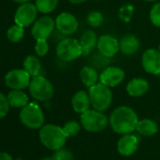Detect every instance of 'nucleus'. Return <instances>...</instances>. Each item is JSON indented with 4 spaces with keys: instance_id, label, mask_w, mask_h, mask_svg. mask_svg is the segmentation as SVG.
<instances>
[{
    "instance_id": "nucleus-1",
    "label": "nucleus",
    "mask_w": 160,
    "mask_h": 160,
    "mask_svg": "<svg viewBox=\"0 0 160 160\" xmlns=\"http://www.w3.org/2000/svg\"><path fill=\"white\" fill-rule=\"evenodd\" d=\"M138 118L135 110L126 106L116 108L110 117L109 123L112 130L118 134H130L136 130Z\"/></svg>"
},
{
    "instance_id": "nucleus-2",
    "label": "nucleus",
    "mask_w": 160,
    "mask_h": 160,
    "mask_svg": "<svg viewBox=\"0 0 160 160\" xmlns=\"http://www.w3.org/2000/svg\"><path fill=\"white\" fill-rule=\"evenodd\" d=\"M39 137L41 142L52 151H57L63 148L67 138L62 127L51 123L41 127Z\"/></svg>"
},
{
    "instance_id": "nucleus-3",
    "label": "nucleus",
    "mask_w": 160,
    "mask_h": 160,
    "mask_svg": "<svg viewBox=\"0 0 160 160\" xmlns=\"http://www.w3.org/2000/svg\"><path fill=\"white\" fill-rule=\"evenodd\" d=\"M88 92L92 108L104 112L110 107L113 93L109 87L98 82L97 84L89 88Z\"/></svg>"
},
{
    "instance_id": "nucleus-4",
    "label": "nucleus",
    "mask_w": 160,
    "mask_h": 160,
    "mask_svg": "<svg viewBox=\"0 0 160 160\" xmlns=\"http://www.w3.org/2000/svg\"><path fill=\"white\" fill-rule=\"evenodd\" d=\"M28 90L31 96L37 101H48L54 96V87L52 83L42 74L31 78Z\"/></svg>"
},
{
    "instance_id": "nucleus-5",
    "label": "nucleus",
    "mask_w": 160,
    "mask_h": 160,
    "mask_svg": "<svg viewBox=\"0 0 160 160\" xmlns=\"http://www.w3.org/2000/svg\"><path fill=\"white\" fill-rule=\"evenodd\" d=\"M80 123L85 130L96 133L103 131L107 127L108 123V119L103 111H99L93 108L88 109L81 114Z\"/></svg>"
},
{
    "instance_id": "nucleus-6",
    "label": "nucleus",
    "mask_w": 160,
    "mask_h": 160,
    "mask_svg": "<svg viewBox=\"0 0 160 160\" xmlns=\"http://www.w3.org/2000/svg\"><path fill=\"white\" fill-rule=\"evenodd\" d=\"M56 53L62 61H72L82 56V48L79 41L73 38H63L57 45Z\"/></svg>"
},
{
    "instance_id": "nucleus-7",
    "label": "nucleus",
    "mask_w": 160,
    "mask_h": 160,
    "mask_svg": "<svg viewBox=\"0 0 160 160\" xmlns=\"http://www.w3.org/2000/svg\"><path fill=\"white\" fill-rule=\"evenodd\" d=\"M19 117L22 123L30 129H39L44 123L43 112L35 103L28 104L26 107L22 108Z\"/></svg>"
},
{
    "instance_id": "nucleus-8",
    "label": "nucleus",
    "mask_w": 160,
    "mask_h": 160,
    "mask_svg": "<svg viewBox=\"0 0 160 160\" xmlns=\"http://www.w3.org/2000/svg\"><path fill=\"white\" fill-rule=\"evenodd\" d=\"M30 77L25 69H14L5 75V84L12 90H25L29 86Z\"/></svg>"
},
{
    "instance_id": "nucleus-9",
    "label": "nucleus",
    "mask_w": 160,
    "mask_h": 160,
    "mask_svg": "<svg viewBox=\"0 0 160 160\" xmlns=\"http://www.w3.org/2000/svg\"><path fill=\"white\" fill-rule=\"evenodd\" d=\"M38 9L35 4L30 2L21 4L14 14V22L16 25L23 28L29 27L31 24L35 23V20L38 15Z\"/></svg>"
},
{
    "instance_id": "nucleus-10",
    "label": "nucleus",
    "mask_w": 160,
    "mask_h": 160,
    "mask_svg": "<svg viewBox=\"0 0 160 160\" xmlns=\"http://www.w3.org/2000/svg\"><path fill=\"white\" fill-rule=\"evenodd\" d=\"M56 21L50 16H42L33 24L31 34L37 40H47L55 31Z\"/></svg>"
},
{
    "instance_id": "nucleus-11",
    "label": "nucleus",
    "mask_w": 160,
    "mask_h": 160,
    "mask_svg": "<svg viewBox=\"0 0 160 160\" xmlns=\"http://www.w3.org/2000/svg\"><path fill=\"white\" fill-rule=\"evenodd\" d=\"M124 78L125 72L122 68L117 66H108L101 72L99 82L109 88H115L122 84Z\"/></svg>"
},
{
    "instance_id": "nucleus-12",
    "label": "nucleus",
    "mask_w": 160,
    "mask_h": 160,
    "mask_svg": "<svg viewBox=\"0 0 160 160\" xmlns=\"http://www.w3.org/2000/svg\"><path fill=\"white\" fill-rule=\"evenodd\" d=\"M141 65L150 74H160V52L158 49L149 48L141 57Z\"/></svg>"
},
{
    "instance_id": "nucleus-13",
    "label": "nucleus",
    "mask_w": 160,
    "mask_h": 160,
    "mask_svg": "<svg viewBox=\"0 0 160 160\" xmlns=\"http://www.w3.org/2000/svg\"><path fill=\"white\" fill-rule=\"evenodd\" d=\"M56 28L63 35H72L78 29L79 24L76 17L70 12H61L56 18Z\"/></svg>"
},
{
    "instance_id": "nucleus-14",
    "label": "nucleus",
    "mask_w": 160,
    "mask_h": 160,
    "mask_svg": "<svg viewBox=\"0 0 160 160\" xmlns=\"http://www.w3.org/2000/svg\"><path fill=\"white\" fill-rule=\"evenodd\" d=\"M97 49L102 55L112 58L120 51V42L111 35H102L98 38Z\"/></svg>"
},
{
    "instance_id": "nucleus-15",
    "label": "nucleus",
    "mask_w": 160,
    "mask_h": 160,
    "mask_svg": "<svg viewBox=\"0 0 160 160\" xmlns=\"http://www.w3.org/2000/svg\"><path fill=\"white\" fill-rule=\"evenodd\" d=\"M138 147V139L135 135L125 134L123 135L117 143V149L120 154L123 156L132 155Z\"/></svg>"
},
{
    "instance_id": "nucleus-16",
    "label": "nucleus",
    "mask_w": 160,
    "mask_h": 160,
    "mask_svg": "<svg viewBox=\"0 0 160 160\" xmlns=\"http://www.w3.org/2000/svg\"><path fill=\"white\" fill-rule=\"evenodd\" d=\"M150 89V84L146 79L136 77L128 82L126 85V92L131 97L143 96Z\"/></svg>"
},
{
    "instance_id": "nucleus-17",
    "label": "nucleus",
    "mask_w": 160,
    "mask_h": 160,
    "mask_svg": "<svg viewBox=\"0 0 160 160\" xmlns=\"http://www.w3.org/2000/svg\"><path fill=\"white\" fill-rule=\"evenodd\" d=\"M120 51L125 56L135 55L140 48V42L138 38L133 34H126L119 41Z\"/></svg>"
},
{
    "instance_id": "nucleus-18",
    "label": "nucleus",
    "mask_w": 160,
    "mask_h": 160,
    "mask_svg": "<svg viewBox=\"0 0 160 160\" xmlns=\"http://www.w3.org/2000/svg\"><path fill=\"white\" fill-rule=\"evenodd\" d=\"M91 106L92 105H91L89 92L83 90H80L73 94L72 98V107L76 113H80V114L84 113L85 111L90 109Z\"/></svg>"
},
{
    "instance_id": "nucleus-19",
    "label": "nucleus",
    "mask_w": 160,
    "mask_h": 160,
    "mask_svg": "<svg viewBox=\"0 0 160 160\" xmlns=\"http://www.w3.org/2000/svg\"><path fill=\"white\" fill-rule=\"evenodd\" d=\"M79 43L82 48V56H89L95 47H97L98 37L92 30H87L82 33L79 38Z\"/></svg>"
},
{
    "instance_id": "nucleus-20",
    "label": "nucleus",
    "mask_w": 160,
    "mask_h": 160,
    "mask_svg": "<svg viewBox=\"0 0 160 160\" xmlns=\"http://www.w3.org/2000/svg\"><path fill=\"white\" fill-rule=\"evenodd\" d=\"M99 75L97 70L92 66H84L79 72L80 80L87 88H91L98 83Z\"/></svg>"
},
{
    "instance_id": "nucleus-21",
    "label": "nucleus",
    "mask_w": 160,
    "mask_h": 160,
    "mask_svg": "<svg viewBox=\"0 0 160 160\" xmlns=\"http://www.w3.org/2000/svg\"><path fill=\"white\" fill-rule=\"evenodd\" d=\"M7 98L10 106L15 108H24L28 104V96L23 92V90H12Z\"/></svg>"
},
{
    "instance_id": "nucleus-22",
    "label": "nucleus",
    "mask_w": 160,
    "mask_h": 160,
    "mask_svg": "<svg viewBox=\"0 0 160 160\" xmlns=\"http://www.w3.org/2000/svg\"><path fill=\"white\" fill-rule=\"evenodd\" d=\"M136 130L143 136L150 137L155 135L158 132V125L153 120L142 119L138 120Z\"/></svg>"
},
{
    "instance_id": "nucleus-23",
    "label": "nucleus",
    "mask_w": 160,
    "mask_h": 160,
    "mask_svg": "<svg viewBox=\"0 0 160 160\" xmlns=\"http://www.w3.org/2000/svg\"><path fill=\"white\" fill-rule=\"evenodd\" d=\"M24 69L33 77L37 75H41L42 72V63L41 60L33 55L28 56L24 60Z\"/></svg>"
},
{
    "instance_id": "nucleus-24",
    "label": "nucleus",
    "mask_w": 160,
    "mask_h": 160,
    "mask_svg": "<svg viewBox=\"0 0 160 160\" xmlns=\"http://www.w3.org/2000/svg\"><path fill=\"white\" fill-rule=\"evenodd\" d=\"M35 5L40 12L47 14L57 9L58 0H35Z\"/></svg>"
},
{
    "instance_id": "nucleus-25",
    "label": "nucleus",
    "mask_w": 160,
    "mask_h": 160,
    "mask_svg": "<svg viewBox=\"0 0 160 160\" xmlns=\"http://www.w3.org/2000/svg\"><path fill=\"white\" fill-rule=\"evenodd\" d=\"M25 35L24 28L18 25H14L11 27L7 31V37L12 42H19Z\"/></svg>"
},
{
    "instance_id": "nucleus-26",
    "label": "nucleus",
    "mask_w": 160,
    "mask_h": 160,
    "mask_svg": "<svg viewBox=\"0 0 160 160\" xmlns=\"http://www.w3.org/2000/svg\"><path fill=\"white\" fill-rule=\"evenodd\" d=\"M135 13V8L131 4H124L122 5L119 12H118V17L121 21L123 23H129Z\"/></svg>"
},
{
    "instance_id": "nucleus-27",
    "label": "nucleus",
    "mask_w": 160,
    "mask_h": 160,
    "mask_svg": "<svg viewBox=\"0 0 160 160\" xmlns=\"http://www.w3.org/2000/svg\"><path fill=\"white\" fill-rule=\"evenodd\" d=\"M81 123H79L78 122L76 121H69L67 122L64 125H63V131L66 135L67 138H70V137H74L76 136L80 129H81Z\"/></svg>"
},
{
    "instance_id": "nucleus-28",
    "label": "nucleus",
    "mask_w": 160,
    "mask_h": 160,
    "mask_svg": "<svg viewBox=\"0 0 160 160\" xmlns=\"http://www.w3.org/2000/svg\"><path fill=\"white\" fill-rule=\"evenodd\" d=\"M87 23L92 28H98L104 23V16L100 12L93 11L91 12L87 16Z\"/></svg>"
},
{
    "instance_id": "nucleus-29",
    "label": "nucleus",
    "mask_w": 160,
    "mask_h": 160,
    "mask_svg": "<svg viewBox=\"0 0 160 160\" xmlns=\"http://www.w3.org/2000/svg\"><path fill=\"white\" fill-rule=\"evenodd\" d=\"M150 21L152 24L160 28V2H156L151 9L149 13Z\"/></svg>"
},
{
    "instance_id": "nucleus-30",
    "label": "nucleus",
    "mask_w": 160,
    "mask_h": 160,
    "mask_svg": "<svg viewBox=\"0 0 160 160\" xmlns=\"http://www.w3.org/2000/svg\"><path fill=\"white\" fill-rule=\"evenodd\" d=\"M52 158L54 160H72L73 154L70 150L61 148L59 150L55 151V153L53 154Z\"/></svg>"
},
{
    "instance_id": "nucleus-31",
    "label": "nucleus",
    "mask_w": 160,
    "mask_h": 160,
    "mask_svg": "<svg viewBox=\"0 0 160 160\" xmlns=\"http://www.w3.org/2000/svg\"><path fill=\"white\" fill-rule=\"evenodd\" d=\"M34 49L39 57L46 56L49 51V44L47 42V40H37Z\"/></svg>"
},
{
    "instance_id": "nucleus-32",
    "label": "nucleus",
    "mask_w": 160,
    "mask_h": 160,
    "mask_svg": "<svg viewBox=\"0 0 160 160\" xmlns=\"http://www.w3.org/2000/svg\"><path fill=\"white\" fill-rule=\"evenodd\" d=\"M10 104L7 96H5L2 92H0V119L5 117L10 110Z\"/></svg>"
},
{
    "instance_id": "nucleus-33",
    "label": "nucleus",
    "mask_w": 160,
    "mask_h": 160,
    "mask_svg": "<svg viewBox=\"0 0 160 160\" xmlns=\"http://www.w3.org/2000/svg\"><path fill=\"white\" fill-rule=\"evenodd\" d=\"M0 160H13L12 155L5 152H0Z\"/></svg>"
},
{
    "instance_id": "nucleus-34",
    "label": "nucleus",
    "mask_w": 160,
    "mask_h": 160,
    "mask_svg": "<svg viewBox=\"0 0 160 160\" xmlns=\"http://www.w3.org/2000/svg\"><path fill=\"white\" fill-rule=\"evenodd\" d=\"M68 1L72 4H74V5H78V4H82V3H85L88 0H68Z\"/></svg>"
},
{
    "instance_id": "nucleus-35",
    "label": "nucleus",
    "mask_w": 160,
    "mask_h": 160,
    "mask_svg": "<svg viewBox=\"0 0 160 160\" xmlns=\"http://www.w3.org/2000/svg\"><path fill=\"white\" fill-rule=\"evenodd\" d=\"M13 1L16 3H19V4H24V3H28V2L31 1V0H13Z\"/></svg>"
},
{
    "instance_id": "nucleus-36",
    "label": "nucleus",
    "mask_w": 160,
    "mask_h": 160,
    "mask_svg": "<svg viewBox=\"0 0 160 160\" xmlns=\"http://www.w3.org/2000/svg\"><path fill=\"white\" fill-rule=\"evenodd\" d=\"M42 160H54L52 157H45V158H42Z\"/></svg>"
},
{
    "instance_id": "nucleus-37",
    "label": "nucleus",
    "mask_w": 160,
    "mask_h": 160,
    "mask_svg": "<svg viewBox=\"0 0 160 160\" xmlns=\"http://www.w3.org/2000/svg\"><path fill=\"white\" fill-rule=\"evenodd\" d=\"M144 1H146V2H156V1H158V0H144Z\"/></svg>"
},
{
    "instance_id": "nucleus-38",
    "label": "nucleus",
    "mask_w": 160,
    "mask_h": 160,
    "mask_svg": "<svg viewBox=\"0 0 160 160\" xmlns=\"http://www.w3.org/2000/svg\"><path fill=\"white\" fill-rule=\"evenodd\" d=\"M16 160H24V159H23V158H21V157H20V158H17V159H16Z\"/></svg>"
},
{
    "instance_id": "nucleus-39",
    "label": "nucleus",
    "mask_w": 160,
    "mask_h": 160,
    "mask_svg": "<svg viewBox=\"0 0 160 160\" xmlns=\"http://www.w3.org/2000/svg\"><path fill=\"white\" fill-rule=\"evenodd\" d=\"M158 50H159V52H160V44H159V46H158Z\"/></svg>"
}]
</instances>
